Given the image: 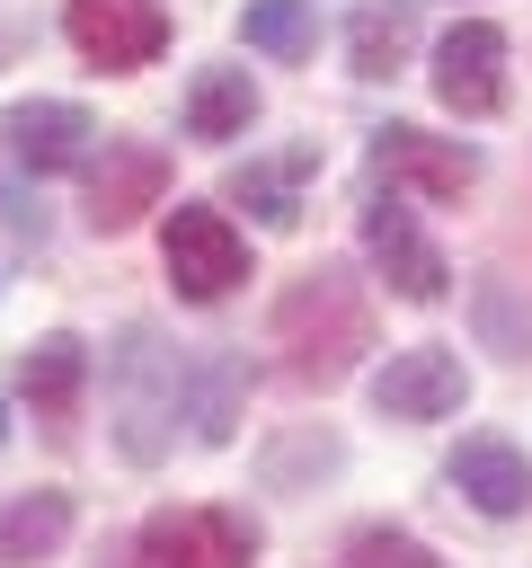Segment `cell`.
I'll use <instances>...</instances> for the list:
<instances>
[{
    "label": "cell",
    "mask_w": 532,
    "mask_h": 568,
    "mask_svg": "<svg viewBox=\"0 0 532 568\" xmlns=\"http://www.w3.org/2000/svg\"><path fill=\"white\" fill-rule=\"evenodd\" d=\"M364 257H372V275H381L399 302H443V293H452V257L426 240V222H417V204H408L399 186H381V195L364 204Z\"/></svg>",
    "instance_id": "cell-3"
},
{
    "label": "cell",
    "mask_w": 532,
    "mask_h": 568,
    "mask_svg": "<svg viewBox=\"0 0 532 568\" xmlns=\"http://www.w3.org/2000/svg\"><path fill=\"white\" fill-rule=\"evenodd\" d=\"M443 479H452L479 515H497V524L532 506V462H523V444H505V435H461L452 462H443Z\"/></svg>",
    "instance_id": "cell-12"
},
{
    "label": "cell",
    "mask_w": 532,
    "mask_h": 568,
    "mask_svg": "<svg viewBox=\"0 0 532 568\" xmlns=\"http://www.w3.org/2000/svg\"><path fill=\"white\" fill-rule=\"evenodd\" d=\"M106 408H115V453H124V462L151 470V462L177 444L186 364H177V346H168L151 320H133V328L115 337V355H106Z\"/></svg>",
    "instance_id": "cell-2"
},
{
    "label": "cell",
    "mask_w": 532,
    "mask_h": 568,
    "mask_svg": "<svg viewBox=\"0 0 532 568\" xmlns=\"http://www.w3.org/2000/svg\"><path fill=\"white\" fill-rule=\"evenodd\" d=\"M346 462V444L328 435V426H301V435H284V444H266V488H301V479H328Z\"/></svg>",
    "instance_id": "cell-20"
},
{
    "label": "cell",
    "mask_w": 532,
    "mask_h": 568,
    "mask_svg": "<svg viewBox=\"0 0 532 568\" xmlns=\"http://www.w3.org/2000/svg\"><path fill=\"white\" fill-rule=\"evenodd\" d=\"M160 195H168L160 142H106V160H89V231H133Z\"/></svg>",
    "instance_id": "cell-11"
},
{
    "label": "cell",
    "mask_w": 532,
    "mask_h": 568,
    "mask_svg": "<svg viewBox=\"0 0 532 568\" xmlns=\"http://www.w3.org/2000/svg\"><path fill=\"white\" fill-rule=\"evenodd\" d=\"M239 36L266 53V62H301L319 44V9L310 0H248L239 9Z\"/></svg>",
    "instance_id": "cell-18"
},
{
    "label": "cell",
    "mask_w": 532,
    "mask_h": 568,
    "mask_svg": "<svg viewBox=\"0 0 532 568\" xmlns=\"http://www.w3.org/2000/svg\"><path fill=\"white\" fill-rule=\"evenodd\" d=\"M470 320H479V337H488V346H497L505 364H532V311L514 302V284H505L497 266H488V275L470 284Z\"/></svg>",
    "instance_id": "cell-19"
},
{
    "label": "cell",
    "mask_w": 532,
    "mask_h": 568,
    "mask_svg": "<svg viewBox=\"0 0 532 568\" xmlns=\"http://www.w3.org/2000/svg\"><path fill=\"white\" fill-rule=\"evenodd\" d=\"M160 257H168L177 302H222V293L248 275V240L231 231L222 204H177L168 231H160Z\"/></svg>",
    "instance_id": "cell-4"
},
{
    "label": "cell",
    "mask_w": 532,
    "mask_h": 568,
    "mask_svg": "<svg viewBox=\"0 0 532 568\" xmlns=\"http://www.w3.org/2000/svg\"><path fill=\"white\" fill-rule=\"evenodd\" d=\"M301 169H310V151H293L284 169H239V178H231V195H248V204H257V222H266V231H284V222L301 213V204H293V178H301Z\"/></svg>",
    "instance_id": "cell-21"
},
{
    "label": "cell",
    "mask_w": 532,
    "mask_h": 568,
    "mask_svg": "<svg viewBox=\"0 0 532 568\" xmlns=\"http://www.w3.org/2000/svg\"><path fill=\"white\" fill-rule=\"evenodd\" d=\"M248 124H257V80L239 62H204L186 80V133L195 142H239Z\"/></svg>",
    "instance_id": "cell-13"
},
{
    "label": "cell",
    "mask_w": 532,
    "mask_h": 568,
    "mask_svg": "<svg viewBox=\"0 0 532 568\" xmlns=\"http://www.w3.org/2000/svg\"><path fill=\"white\" fill-rule=\"evenodd\" d=\"M470 399V373L452 346H399L381 373H372V408L399 417V426H434V417H461Z\"/></svg>",
    "instance_id": "cell-8"
},
{
    "label": "cell",
    "mask_w": 532,
    "mask_h": 568,
    "mask_svg": "<svg viewBox=\"0 0 532 568\" xmlns=\"http://www.w3.org/2000/svg\"><path fill=\"white\" fill-rule=\"evenodd\" d=\"M434 98L452 106V115H497L505 106V36L488 27V18H461L443 44H434Z\"/></svg>",
    "instance_id": "cell-10"
},
{
    "label": "cell",
    "mask_w": 532,
    "mask_h": 568,
    "mask_svg": "<svg viewBox=\"0 0 532 568\" xmlns=\"http://www.w3.org/2000/svg\"><path fill=\"white\" fill-rule=\"evenodd\" d=\"M80 373H89V346H80V337H35L27 364H18V382H27V399H35L44 417H62V408L80 399Z\"/></svg>",
    "instance_id": "cell-17"
},
{
    "label": "cell",
    "mask_w": 532,
    "mask_h": 568,
    "mask_svg": "<svg viewBox=\"0 0 532 568\" xmlns=\"http://www.w3.org/2000/svg\"><path fill=\"white\" fill-rule=\"evenodd\" d=\"M275 346H284V373L301 390H337L364 364V346H372V302H364L355 266L319 257L310 275H293L275 293Z\"/></svg>",
    "instance_id": "cell-1"
},
{
    "label": "cell",
    "mask_w": 532,
    "mask_h": 568,
    "mask_svg": "<svg viewBox=\"0 0 532 568\" xmlns=\"http://www.w3.org/2000/svg\"><path fill=\"white\" fill-rule=\"evenodd\" d=\"M62 36L89 71H142L168 53V9L160 0H62Z\"/></svg>",
    "instance_id": "cell-5"
},
{
    "label": "cell",
    "mask_w": 532,
    "mask_h": 568,
    "mask_svg": "<svg viewBox=\"0 0 532 568\" xmlns=\"http://www.w3.org/2000/svg\"><path fill=\"white\" fill-rule=\"evenodd\" d=\"M0 133H9V151H18L35 178H62V169H89V160H98V115H89L80 98H18V106L0 115Z\"/></svg>",
    "instance_id": "cell-9"
},
{
    "label": "cell",
    "mask_w": 532,
    "mask_h": 568,
    "mask_svg": "<svg viewBox=\"0 0 532 568\" xmlns=\"http://www.w3.org/2000/svg\"><path fill=\"white\" fill-rule=\"evenodd\" d=\"M71 541V497L62 488H27L0 506V568H35Z\"/></svg>",
    "instance_id": "cell-16"
},
{
    "label": "cell",
    "mask_w": 532,
    "mask_h": 568,
    "mask_svg": "<svg viewBox=\"0 0 532 568\" xmlns=\"http://www.w3.org/2000/svg\"><path fill=\"white\" fill-rule=\"evenodd\" d=\"M337 568H443L417 532H399V524H364L355 541H346V559Z\"/></svg>",
    "instance_id": "cell-22"
},
{
    "label": "cell",
    "mask_w": 532,
    "mask_h": 568,
    "mask_svg": "<svg viewBox=\"0 0 532 568\" xmlns=\"http://www.w3.org/2000/svg\"><path fill=\"white\" fill-rule=\"evenodd\" d=\"M142 559L151 568H248L257 559V515H239V506H168V515H151Z\"/></svg>",
    "instance_id": "cell-6"
},
{
    "label": "cell",
    "mask_w": 532,
    "mask_h": 568,
    "mask_svg": "<svg viewBox=\"0 0 532 568\" xmlns=\"http://www.w3.org/2000/svg\"><path fill=\"white\" fill-rule=\"evenodd\" d=\"M239 399H248V364H239L231 346L204 355V364H186V435H195V444H231Z\"/></svg>",
    "instance_id": "cell-15"
},
{
    "label": "cell",
    "mask_w": 532,
    "mask_h": 568,
    "mask_svg": "<svg viewBox=\"0 0 532 568\" xmlns=\"http://www.w3.org/2000/svg\"><path fill=\"white\" fill-rule=\"evenodd\" d=\"M408 53H417V0H355L346 62L364 80H390V71H408Z\"/></svg>",
    "instance_id": "cell-14"
},
{
    "label": "cell",
    "mask_w": 532,
    "mask_h": 568,
    "mask_svg": "<svg viewBox=\"0 0 532 568\" xmlns=\"http://www.w3.org/2000/svg\"><path fill=\"white\" fill-rule=\"evenodd\" d=\"M372 178H390L399 195H426V204H452L470 178H479V151L461 133H426V124H381L372 133Z\"/></svg>",
    "instance_id": "cell-7"
},
{
    "label": "cell",
    "mask_w": 532,
    "mask_h": 568,
    "mask_svg": "<svg viewBox=\"0 0 532 568\" xmlns=\"http://www.w3.org/2000/svg\"><path fill=\"white\" fill-rule=\"evenodd\" d=\"M0 444H9V408H0Z\"/></svg>",
    "instance_id": "cell-23"
}]
</instances>
